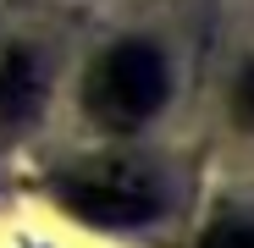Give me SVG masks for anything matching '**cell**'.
Listing matches in <instances>:
<instances>
[{"label":"cell","mask_w":254,"mask_h":248,"mask_svg":"<svg viewBox=\"0 0 254 248\" xmlns=\"http://www.w3.org/2000/svg\"><path fill=\"white\" fill-rule=\"evenodd\" d=\"M83 99H89V116L100 127H138V121H149L166 105V61H160V50L144 45V39L111 45L94 61Z\"/></svg>","instance_id":"1"},{"label":"cell","mask_w":254,"mask_h":248,"mask_svg":"<svg viewBox=\"0 0 254 248\" xmlns=\"http://www.w3.org/2000/svg\"><path fill=\"white\" fill-rule=\"evenodd\" d=\"M238 121L254 133V66L243 72V83H238Z\"/></svg>","instance_id":"5"},{"label":"cell","mask_w":254,"mask_h":248,"mask_svg":"<svg viewBox=\"0 0 254 248\" xmlns=\"http://www.w3.org/2000/svg\"><path fill=\"white\" fill-rule=\"evenodd\" d=\"M199 248H254V221H227V226H216Z\"/></svg>","instance_id":"4"},{"label":"cell","mask_w":254,"mask_h":248,"mask_svg":"<svg viewBox=\"0 0 254 248\" xmlns=\"http://www.w3.org/2000/svg\"><path fill=\"white\" fill-rule=\"evenodd\" d=\"M39 110V66L22 50L0 55V127H17Z\"/></svg>","instance_id":"3"},{"label":"cell","mask_w":254,"mask_h":248,"mask_svg":"<svg viewBox=\"0 0 254 248\" xmlns=\"http://www.w3.org/2000/svg\"><path fill=\"white\" fill-rule=\"evenodd\" d=\"M56 198H61V210H72L77 221L111 226V232L144 226L160 210L155 182L138 171V165H77V171H66L56 182Z\"/></svg>","instance_id":"2"}]
</instances>
